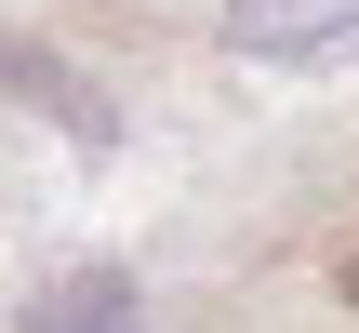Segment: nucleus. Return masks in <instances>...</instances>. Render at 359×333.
I'll use <instances>...</instances> for the list:
<instances>
[{
  "label": "nucleus",
  "instance_id": "1",
  "mask_svg": "<svg viewBox=\"0 0 359 333\" xmlns=\"http://www.w3.org/2000/svg\"><path fill=\"white\" fill-rule=\"evenodd\" d=\"M213 40L280 80H333L359 67V0H213Z\"/></svg>",
  "mask_w": 359,
  "mask_h": 333
},
{
  "label": "nucleus",
  "instance_id": "2",
  "mask_svg": "<svg viewBox=\"0 0 359 333\" xmlns=\"http://www.w3.org/2000/svg\"><path fill=\"white\" fill-rule=\"evenodd\" d=\"M13 333H133V267H80V280H53Z\"/></svg>",
  "mask_w": 359,
  "mask_h": 333
}]
</instances>
